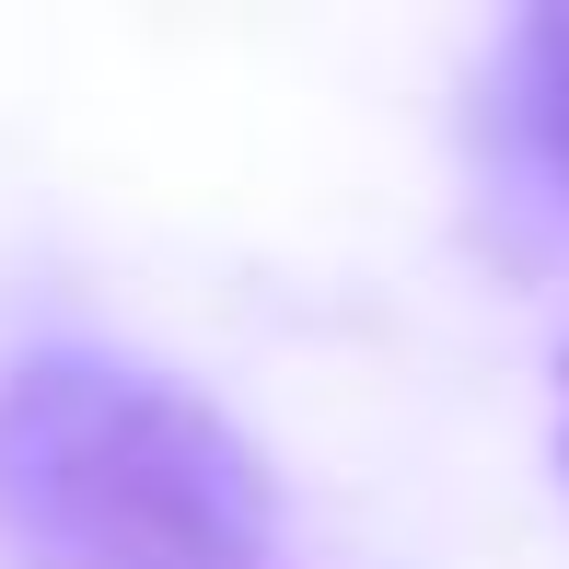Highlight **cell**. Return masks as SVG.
Wrapping results in <instances>:
<instances>
[{"label":"cell","instance_id":"6da1fadb","mask_svg":"<svg viewBox=\"0 0 569 569\" xmlns=\"http://www.w3.org/2000/svg\"><path fill=\"white\" fill-rule=\"evenodd\" d=\"M12 569H279V488L232 419L117 349H36L0 383Z\"/></svg>","mask_w":569,"mask_h":569},{"label":"cell","instance_id":"7a4b0ae2","mask_svg":"<svg viewBox=\"0 0 569 569\" xmlns=\"http://www.w3.org/2000/svg\"><path fill=\"white\" fill-rule=\"evenodd\" d=\"M511 140L547 163V187L569 198V12H535L523 36H511Z\"/></svg>","mask_w":569,"mask_h":569},{"label":"cell","instance_id":"3957f363","mask_svg":"<svg viewBox=\"0 0 569 569\" xmlns=\"http://www.w3.org/2000/svg\"><path fill=\"white\" fill-rule=\"evenodd\" d=\"M558 465H569V372H558Z\"/></svg>","mask_w":569,"mask_h":569}]
</instances>
